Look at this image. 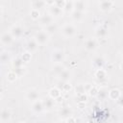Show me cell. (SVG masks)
Returning <instances> with one entry per match:
<instances>
[{
    "instance_id": "obj_10",
    "label": "cell",
    "mask_w": 123,
    "mask_h": 123,
    "mask_svg": "<svg viewBox=\"0 0 123 123\" xmlns=\"http://www.w3.org/2000/svg\"><path fill=\"white\" fill-rule=\"evenodd\" d=\"M14 39H15V38L12 37V35L10 33V31H7V32L2 33L1 37H0L1 44H2L3 46H9V45H11V44L13 42Z\"/></svg>"
},
{
    "instance_id": "obj_3",
    "label": "cell",
    "mask_w": 123,
    "mask_h": 123,
    "mask_svg": "<svg viewBox=\"0 0 123 123\" xmlns=\"http://www.w3.org/2000/svg\"><path fill=\"white\" fill-rule=\"evenodd\" d=\"M84 46H85V49L86 51H88V52H94V51H96L98 49L99 42L94 37H88V38L86 39Z\"/></svg>"
},
{
    "instance_id": "obj_28",
    "label": "cell",
    "mask_w": 123,
    "mask_h": 123,
    "mask_svg": "<svg viewBox=\"0 0 123 123\" xmlns=\"http://www.w3.org/2000/svg\"><path fill=\"white\" fill-rule=\"evenodd\" d=\"M40 16H41V14H40V12L38 10L31 9V11H30V17L33 20H38L40 18Z\"/></svg>"
},
{
    "instance_id": "obj_1",
    "label": "cell",
    "mask_w": 123,
    "mask_h": 123,
    "mask_svg": "<svg viewBox=\"0 0 123 123\" xmlns=\"http://www.w3.org/2000/svg\"><path fill=\"white\" fill-rule=\"evenodd\" d=\"M62 35L65 38H71L73 37L77 33V28L73 23H65L62 29H61Z\"/></svg>"
},
{
    "instance_id": "obj_32",
    "label": "cell",
    "mask_w": 123,
    "mask_h": 123,
    "mask_svg": "<svg viewBox=\"0 0 123 123\" xmlns=\"http://www.w3.org/2000/svg\"><path fill=\"white\" fill-rule=\"evenodd\" d=\"M17 75H16V73L13 71V70H12V71H10L8 74H7V80L10 82V83H13L16 79H17Z\"/></svg>"
},
{
    "instance_id": "obj_38",
    "label": "cell",
    "mask_w": 123,
    "mask_h": 123,
    "mask_svg": "<svg viewBox=\"0 0 123 123\" xmlns=\"http://www.w3.org/2000/svg\"><path fill=\"white\" fill-rule=\"evenodd\" d=\"M78 99L81 101V102H86V99H87V96H86V93H84V94H80V95H77Z\"/></svg>"
},
{
    "instance_id": "obj_27",
    "label": "cell",
    "mask_w": 123,
    "mask_h": 123,
    "mask_svg": "<svg viewBox=\"0 0 123 123\" xmlns=\"http://www.w3.org/2000/svg\"><path fill=\"white\" fill-rule=\"evenodd\" d=\"M74 11V3L73 1H65V5L63 8V12H68L71 13Z\"/></svg>"
},
{
    "instance_id": "obj_30",
    "label": "cell",
    "mask_w": 123,
    "mask_h": 123,
    "mask_svg": "<svg viewBox=\"0 0 123 123\" xmlns=\"http://www.w3.org/2000/svg\"><path fill=\"white\" fill-rule=\"evenodd\" d=\"M75 92L77 95H80V94H84V93H86V86L85 85L83 84H79L76 86L75 87Z\"/></svg>"
},
{
    "instance_id": "obj_42",
    "label": "cell",
    "mask_w": 123,
    "mask_h": 123,
    "mask_svg": "<svg viewBox=\"0 0 123 123\" xmlns=\"http://www.w3.org/2000/svg\"><path fill=\"white\" fill-rule=\"evenodd\" d=\"M120 68H121V69L123 70V62H122L120 63Z\"/></svg>"
},
{
    "instance_id": "obj_8",
    "label": "cell",
    "mask_w": 123,
    "mask_h": 123,
    "mask_svg": "<svg viewBox=\"0 0 123 123\" xmlns=\"http://www.w3.org/2000/svg\"><path fill=\"white\" fill-rule=\"evenodd\" d=\"M114 6V2L111 0H103L98 2V8L103 12H110Z\"/></svg>"
},
{
    "instance_id": "obj_2",
    "label": "cell",
    "mask_w": 123,
    "mask_h": 123,
    "mask_svg": "<svg viewBox=\"0 0 123 123\" xmlns=\"http://www.w3.org/2000/svg\"><path fill=\"white\" fill-rule=\"evenodd\" d=\"M50 35L45 31V30H40V31H37L35 36H34V38L35 40L37 42V44L39 46H42V45H45L49 42L50 40Z\"/></svg>"
},
{
    "instance_id": "obj_21",
    "label": "cell",
    "mask_w": 123,
    "mask_h": 123,
    "mask_svg": "<svg viewBox=\"0 0 123 123\" xmlns=\"http://www.w3.org/2000/svg\"><path fill=\"white\" fill-rule=\"evenodd\" d=\"M49 97H51L52 99H54L55 101L60 99L62 97V91L61 89L58 87V86H55V87H52L50 90H49Z\"/></svg>"
},
{
    "instance_id": "obj_15",
    "label": "cell",
    "mask_w": 123,
    "mask_h": 123,
    "mask_svg": "<svg viewBox=\"0 0 123 123\" xmlns=\"http://www.w3.org/2000/svg\"><path fill=\"white\" fill-rule=\"evenodd\" d=\"M0 118L2 123H7L12 119V111L8 108H3L0 112Z\"/></svg>"
},
{
    "instance_id": "obj_41",
    "label": "cell",
    "mask_w": 123,
    "mask_h": 123,
    "mask_svg": "<svg viewBox=\"0 0 123 123\" xmlns=\"http://www.w3.org/2000/svg\"><path fill=\"white\" fill-rule=\"evenodd\" d=\"M55 123H67V122H66V120L60 119V120H58V121H57V122H55Z\"/></svg>"
},
{
    "instance_id": "obj_19",
    "label": "cell",
    "mask_w": 123,
    "mask_h": 123,
    "mask_svg": "<svg viewBox=\"0 0 123 123\" xmlns=\"http://www.w3.org/2000/svg\"><path fill=\"white\" fill-rule=\"evenodd\" d=\"M42 102H43L44 109H45V111H52V110H53V108L55 107V100H54V99H52L51 97H47V98L43 99V100H42Z\"/></svg>"
},
{
    "instance_id": "obj_34",
    "label": "cell",
    "mask_w": 123,
    "mask_h": 123,
    "mask_svg": "<svg viewBox=\"0 0 123 123\" xmlns=\"http://www.w3.org/2000/svg\"><path fill=\"white\" fill-rule=\"evenodd\" d=\"M13 71L16 73V75H17L18 77H20V76H22L23 74H25L26 69H25V66H23V67H20V68H14Z\"/></svg>"
},
{
    "instance_id": "obj_16",
    "label": "cell",
    "mask_w": 123,
    "mask_h": 123,
    "mask_svg": "<svg viewBox=\"0 0 123 123\" xmlns=\"http://www.w3.org/2000/svg\"><path fill=\"white\" fill-rule=\"evenodd\" d=\"M71 77H72L71 71L65 68V69L58 76V79H59L60 82H62V83H69V81L71 80Z\"/></svg>"
},
{
    "instance_id": "obj_24",
    "label": "cell",
    "mask_w": 123,
    "mask_h": 123,
    "mask_svg": "<svg viewBox=\"0 0 123 123\" xmlns=\"http://www.w3.org/2000/svg\"><path fill=\"white\" fill-rule=\"evenodd\" d=\"M120 95H121V92H120V90L117 89V88H112V89H111V90L109 91V98L111 99V100L116 101V100L119 98Z\"/></svg>"
},
{
    "instance_id": "obj_11",
    "label": "cell",
    "mask_w": 123,
    "mask_h": 123,
    "mask_svg": "<svg viewBox=\"0 0 123 123\" xmlns=\"http://www.w3.org/2000/svg\"><path fill=\"white\" fill-rule=\"evenodd\" d=\"M58 113H59L60 119L66 120L67 118H69V117L72 116L73 111H72V109H71L69 106H64V107H62V108L59 110Z\"/></svg>"
},
{
    "instance_id": "obj_6",
    "label": "cell",
    "mask_w": 123,
    "mask_h": 123,
    "mask_svg": "<svg viewBox=\"0 0 123 123\" xmlns=\"http://www.w3.org/2000/svg\"><path fill=\"white\" fill-rule=\"evenodd\" d=\"M65 59V54L63 51L60 50V49H56L54 51H52L51 53V60L54 62V64L56 63H62Z\"/></svg>"
},
{
    "instance_id": "obj_29",
    "label": "cell",
    "mask_w": 123,
    "mask_h": 123,
    "mask_svg": "<svg viewBox=\"0 0 123 123\" xmlns=\"http://www.w3.org/2000/svg\"><path fill=\"white\" fill-rule=\"evenodd\" d=\"M44 30H45V31H46L50 36H52L53 34H55V33L58 31V26H57V24H56V23H53V24L49 25L48 27L44 28Z\"/></svg>"
},
{
    "instance_id": "obj_44",
    "label": "cell",
    "mask_w": 123,
    "mask_h": 123,
    "mask_svg": "<svg viewBox=\"0 0 123 123\" xmlns=\"http://www.w3.org/2000/svg\"><path fill=\"white\" fill-rule=\"evenodd\" d=\"M122 55H123V51H122Z\"/></svg>"
},
{
    "instance_id": "obj_40",
    "label": "cell",
    "mask_w": 123,
    "mask_h": 123,
    "mask_svg": "<svg viewBox=\"0 0 123 123\" xmlns=\"http://www.w3.org/2000/svg\"><path fill=\"white\" fill-rule=\"evenodd\" d=\"M66 122L67 123H76V119L73 116H71V117H69V118L66 119Z\"/></svg>"
},
{
    "instance_id": "obj_39",
    "label": "cell",
    "mask_w": 123,
    "mask_h": 123,
    "mask_svg": "<svg viewBox=\"0 0 123 123\" xmlns=\"http://www.w3.org/2000/svg\"><path fill=\"white\" fill-rule=\"evenodd\" d=\"M116 103H117V105L119 107L123 108V93H121V95L119 96V98L116 100Z\"/></svg>"
},
{
    "instance_id": "obj_20",
    "label": "cell",
    "mask_w": 123,
    "mask_h": 123,
    "mask_svg": "<svg viewBox=\"0 0 123 123\" xmlns=\"http://www.w3.org/2000/svg\"><path fill=\"white\" fill-rule=\"evenodd\" d=\"M74 3V11L86 12V3L85 1H73Z\"/></svg>"
},
{
    "instance_id": "obj_14",
    "label": "cell",
    "mask_w": 123,
    "mask_h": 123,
    "mask_svg": "<svg viewBox=\"0 0 123 123\" xmlns=\"http://www.w3.org/2000/svg\"><path fill=\"white\" fill-rule=\"evenodd\" d=\"M31 109H32V111L36 114H40L45 111L42 100H38V101H36L35 103H33Z\"/></svg>"
},
{
    "instance_id": "obj_25",
    "label": "cell",
    "mask_w": 123,
    "mask_h": 123,
    "mask_svg": "<svg viewBox=\"0 0 123 123\" xmlns=\"http://www.w3.org/2000/svg\"><path fill=\"white\" fill-rule=\"evenodd\" d=\"M12 60V57H11V55H10L9 52L3 51L1 53V62H2V64H6L8 62H11Z\"/></svg>"
},
{
    "instance_id": "obj_7",
    "label": "cell",
    "mask_w": 123,
    "mask_h": 123,
    "mask_svg": "<svg viewBox=\"0 0 123 123\" xmlns=\"http://www.w3.org/2000/svg\"><path fill=\"white\" fill-rule=\"evenodd\" d=\"M25 98L28 102L30 103H35L36 101H38L40 100V96H39V92L35 89V88H31V89H28L25 93Z\"/></svg>"
},
{
    "instance_id": "obj_18",
    "label": "cell",
    "mask_w": 123,
    "mask_h": 123,
    "mask_svg": "<svg viewBox=\"0 0 123 123\" xmlns=\"http://www.w3.org/2000/svg\"><path fill=\"white\" fill-rule=\"evenodd\" d=\"M95 35L98 38L104 39L108 37V29L104 26H99L95 29Z\"/></svg>"
},
{
    "instance_id": "obj_33",
    "label": "cell",
    "mask_w": 123,
    "mask_h": 123,
    "mask_svg": "<svg viewBox=\"0 0 123 123\" xmlns=\"http://www.w3.org/2000/svg\"><path fill=\"white\" fill-rule=\"evenodd\" d=\"M97 97L100 99H105L106 97H109V91H107L105 89H99Z\"/></svg>"
},
{
    "instance_id": "obj_35",
    "label": "cell",
    "mask_w": 123,
    "mask_h": 123,
    "mask_svg": "<svg viewBox=\"0 0 123 123\" xmlns=\"http://www.w3.org/2000/svg\"><path fill=\"white\" fill-rule=\"evenodd\" d=\"M31 57H32V54L31 53H29V52H26V53H24L23 55H22V60L24 61V62H29L30 61V59H31Z\"/></svg>"
},
{
    "instance_id": "obj_22",
    "label": "cell",
    "mask_w": 123,
    "mask_h": 123,
    "mask_svg": "<svg viewBox=\"0 0 123 123\" xmlns=\"http://www.w3.org/2000/svg\"><path fill=\"white\" fill-rule=\"evenodd\" d=\"M47 7V2L45 1H41V0H35L31 2V9H35V10H40L42 8Z\"/></svg>"
},
{
    "instance_id": "obj_5",
    "label": "cell",
    "mask_w": 123,
    "mask_h": 123,
    "mask_svg": "<svg viewBox=\"0 0 123 123\" xmlns=\"http://www.w3.org/2000/svg\"><path fill=\"white\" fill-rule=\"evenodd\" d=\"M54 21H55V18H54L49 12H46V13H44V14H42V15L40 16V18L38 19V24H39L41 27L46 28V27H48L49 25L55 23Z\"/></svg>"
},
{
    "instance_id": "obj_26",
    "label": "cell",
    "mask_w": 123,
    "mask_h": 123,
    "mask_svg": "<svg viewBox=\"0 0 123 123\" xmlns=\"http://www.w3.org/2000/svg\"><path fill=\"white\" fill-rule=\"evenodd\" d=\"M65 69V67L62 64V63H56V64H54V66L52 67V71H53V73L58 77L63 70Z\"/></svg>"
},
{
    "instance_id": "obj_31",
    "label": "cell",
    "mask_w": 123,
    "mask_h": 123,
    "mask_svg": "<svg viewBox=\"0 0 123 123\" xmlns=\"http://www.w3.org/2000/svg\"><path fill=\"white\" fill-rule=\"evenodd\" d=\"M95 77H96L97 79H99V80L105 79V78L107 77V72H106V70H105V69H98V70H96V72H95Z\"/></svg>"
},
{
    "instance_id": "obj_13",
    "label": "cell",
    "mask_w": 123,
    "mask_h": 123,
    "mask_svg": "<svg viewBox=\"0 0 123 123\" xmlns=\"http://www.w3.org/2000/svg\"><path fill=\"white\" fill-rule=\"evenodd\" d=\"M38 44H37V42L35 40V38L33 37L32 39H29L27 42H26V44H25V50H26V52H29V53H34V52H36L37 50V48H38Z\"/></svg>"
},
{
    "instance_id": "obj_17",
    "label": "cell",
    "mask_w": 123,
    "mask_h": 123,
    "mask_svg": "<svg viewBox=\"0 0 123 123\" xmlns=\"http://www.w3.org/2000/svg\"><path fill=\"white\" fill-rule=\"evenodd\" d=\"M70 17L72 19L73 22H81L85 19L86 17V12H77V11H73L70 13Z\"/></svg>"
},
{
    "instance_id": "obj_23",
    "label": "cell",
    "mask_w": 123,
    "mask_h": 123,
    "mask_svg": "<svg viewBox=\"0 0 123 123\" xmlns=\"http://www.w3.org/2000/svg\"><path fill=\"white\" fill-rule=\"evenodd\" d=\"M11 63H12V66L13 69L14 68H20V67L24 66V61L22 60V58H19V57L12 59Z\"/></svg>"
},
{
    "instance_id": "obj_43",
    "label": "cell",
    "mask_w": 123,
    "mask_h": 123,
    "mask_svg": "<svg viewBox=\"0 0 123 123\" xmlns=\"http://www.w3.org/2000/svg\"><path fill=\"white\" fill-rule=\"evenodd\" d=\"M19 123H25V122H19Z\"/></svg>"
},
{
    "instance_id": "obj_12",
    "label": "cell",
    "mask_w": 123,
    "mask_h": 123,
    "mask_svg": "<svg viewBox=\"0 0 123 123\" xmlns=\"http://www.w3.org/2000/svg\"><path fill=\"white\" fill-rule=\"evenodd\" d=\"M106 64V60L102 56H97L92 60V66L98 70V69H103V67Z\"/></svg>"
},
{
    "instance_id": "obj_37",
    "label": "cell",
    "mask_w": 123,
    "mask_h": 123,
    "mask_svg": "<svg viewBox=\"0 0 123 123\" xmlns=\"http://www.w3.org/2000/svg\"><path fill=\"white\" fill-rule=\"evenodd\" d=\"M54 4L56 5V6H58V7H60L61 9H62L63 10V8H64V5H65V1H54Z\"/></svg>"
},
{
    "instance_id": "obj_4",
    "label": "cell",
    "mask_w": 123,
    "mask_h": 123,
    "mask_svg": "<svg viewBox=\"0 0 123 123\" xmlns=\"http://www.w3.org/2000/svg\"><path fill=\"white\" fill-rule=\"evenodd\" d=\"M10 33L12 35V37L15 38V39H18V38H21L24 35V28L22 25L20 24H13L11 28H10Z\"/></svg>"
},
{
    "instance_id": "obj_9",
    "label": "cell",
    "mask_w": 123,
    "mask_h": 123,
    "mask_svg": "<svg viewBox=\"0 0 123 123\" xmlns=\"http://www.w3.org/2000/svg\"><path fill=\"white\" fill-rule=\"evenodd\" d=\"M48 8H49V9H48V12H49V13H50L54 18L62 17V16L63 15V13H64L63 10H62V9H61L60 7L56 6V5L54 4V2H53V4H52V5H50Z\"/></svg>"
},
{
    "instance_id": "obj_36",
    "label": "cell",
    "mask_w": 123,
    "mask_h": 123,
    "mask_svg": "<svg viewBox=\"0 0 123 123\" xmlns=\"http://www.w3.org/2000/svg\"><path fill=\"white\" fill-rule=\"evenodd\" d=\"M98 89L96 88V86H92L90 89H89V91H88V93L90 94V95H92V96H97V94H98Z\"/></svg>"
}]
</instances>
